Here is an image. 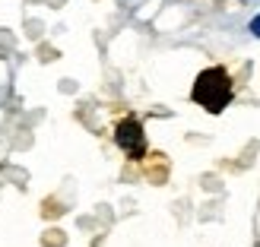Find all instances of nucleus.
Returning a JSON list of instances; mask_svg holds the SVG:
<instances>
[{"label": "nucleus", "instance_id": "nucleus-1", "mask_svg": "<svg viewBox=\"0 0 260 247\" xmlns=\"http://www.w3.org/2000/svg\"><path fill=\"white\" fill-rule=\"evenodd\" d=\"M232 95H235V89H232V76L225 73V67H206L190 89V98L210 114L225 111Z\"/></svg>", "mask_w": 260, "mask_h": 247}, {"label": "nucleus", "instance_id": "nucleus-2", "mask_svg": "<svg viewBox=\"0 0 260 247\" xmlns=\"http://www.w3.org/2000/svg\"><path fill=\"white\" fill-rule=\"evenodd\" d=\"M114 143H118V146L130 155V159H140V155L146 152V136H143L140 121H134V118L121 121L118 130H114Z\"/></svg>", "mask_w": 260, "mask_h": 247}, {"label": "nucleus", "instance_id": "nucleus-3", "mask_svg": "<svg viewBox=\"0 0 260 247\" xmlns=\"http://www.w3.org/2000/svg\"><path fill=\"white\" fill-rule=\"evenodd\" d=\"M248 29H251V35H254V38H260V13H257V16L251 19V25H248Z\"/></svg>", "mask_w": 260, "mask_h": 247}]
</instances>
